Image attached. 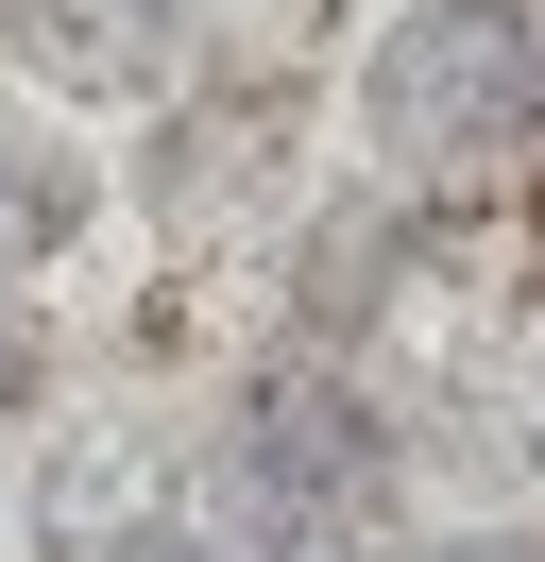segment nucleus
Segmentation results:
<instances>
[{
	"label": "nucleus",
	"mask_w": 545,
	"mask_h": 562,
	"mask_svg": "<svg viewBox=\"0 0 545 562\" xmlns=\"http://www.w3.org/2000/svg\"><path fill=\"white\" fill-rule=\"evenodd\" d=\"M511 86H529V35H511L494 0H460V18H426L392 52V137H477Z\"/></svg>",
	"instance_id": "obj_1"
}]
</instances>
